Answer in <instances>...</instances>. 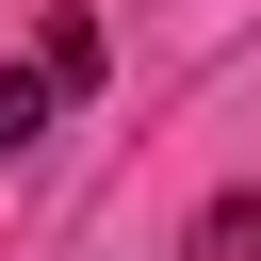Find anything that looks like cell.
I'll return each mask as SVG.
<instances>
[{
	"instance_id": "6da1fadb",
	"label": "cell",
	"mask_w": 261,
	"mask_h": 261,
	"mask_svg": "<svg viewBox=\"0 0 261 261\" xmlns=\"http://www.w3.org/2000/svg\"><path fill=\"white\" fill-rule=\"evenodd\" d=\"M82 82H98V16L65 0V16H49V49H33V65H0V147H33V130L82 98Z\"/></svg>"
},
{
	"instance_id": "7a4b0ae2",
	"label": "cell",
	"mask_w": 261,
	"mask_h": 261,
	"mask_svg": "<svg viewBox=\"0 0 261 261\" xmlns=\"http://www.w3.org/2000/svg\"><path fill=\"white\" fill-rule=\"evenodd\" d=\"M179 261H261V196H212V212H196V245H179Z\"/></svg>"
}]
</instances>
